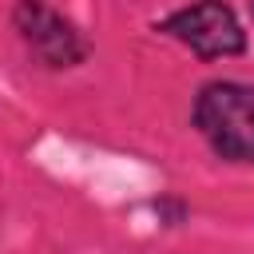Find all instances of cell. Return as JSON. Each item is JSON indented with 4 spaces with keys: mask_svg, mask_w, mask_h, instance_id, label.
I'll return each instance as SVG.
<instances>
[{
    "mask_svg": "<svg viewBox=\"0 0 254 254\" xmlns=\"http://www.w3.org/2000/svg\"><path fill=\"white\" fill-rule=\"evenodd\" d=\"M155 32L179 40L183 48H190L198 60H226V56H242L250 48V36L238 20V12L222 0H202V4H183L175 12H167Z\"/></svg>",
    "mask_w": 254,
    "mask_h": 254,
    "instance_id": "7a4b0ae2",
    "label": "cell"
},
{
    "mask_svg": "<svg viewBox=\"0 0 254 254\" xmlns=\"http://www.w3.org/2000/svg\"><path fill=\"white\" fill-rule=\"evenodd\" d=\"M151 210H155V218H159L163 226H183V222L190 218V206H187V198H179V194H159V198H151Z\"/></svg>",
    "mask_w": 254,
    "mask_h": 254,
    "instance_id": "277c9868",
    "label": "cell"
},
{
    "mask_svg": "<svg viewBox=\"0 0 254 254\" xmlns=\"http://www.w3.org/2000/svg\"><path fill=\"white\" fill-rule=\"evenodd\" d=\"M12 28L24 40L28 56L48 71H71L91 56V44L83 40L79 24L71 16H64L60 8H52V4L20 0L12 8Z\"/></svg>",
    "mask_w": 254,
    "mask_h": 254,
    "instance_id": "3957f363",
    "label": "cell"
},
{
    "mask_svg": "<svg viewBox=\"0 0 254 254\" xmlns=\"http://www.w3.org/2000/svg\"><path fill=\"white\" fill-rule=\"evenodd\" d=\"M190 127L222 163H254V83H202L190 103Z\"/></svg>",
    "mask_w": 254,
    "mask_h": 254,
    "instance_id": "6da1fadb",
    "label": "cell"
}]
</instances>
